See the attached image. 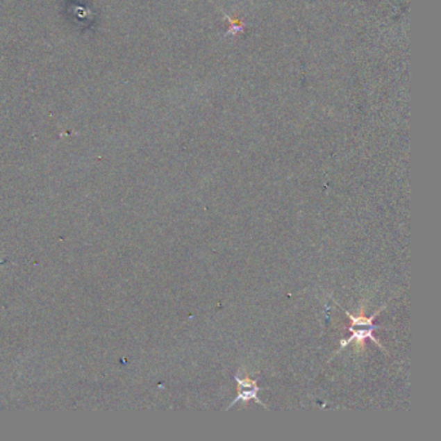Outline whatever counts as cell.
<instances>
[{"label":"cell","mask_w":441,"mask_h":441,"mask_svg":"<svg viewBox=\"0 0 441 441\" xmlns=\"http://www.w3.org/2000/svg\"><path fill=\"white\" fill-rule=\"evenodd\" d=\"M235 382L238 383V394H237V397L233 400V403L228 406V409H231V408H232L235 403H238V401H244V403H247L250 400H255L256 403H260L264 408H267L265 403H262V401L259 400V397H258V392H259L262 388L258 387L256 379H251V378L249 376V374H247V372L244 370V369H242L238 374H235Z\"/></svg>","instance_id":"obj_1"},{"label":"cell","mask_w":441,"mask_h":441,"mask_svg":"<svg viewBox=\"0 0 441 441\" xmlns=\"http://www.w3.org/2000/svg\"><path fill=\"white\" fill-rule=\"evenodd\" d=\"M349 331L352 333L351 338L344 339L340 342V347L342 349L346 347L349 343L355 342L356 343L357 352H363L366 347V340L367 339H372L376 344H378L382 349H385V347L381 344V342L378 339L374 338L373 335V331L376 330V326H364V325H357V326H349Z\"/></svg>","instance_id":"obj_2"}]
</instances>
